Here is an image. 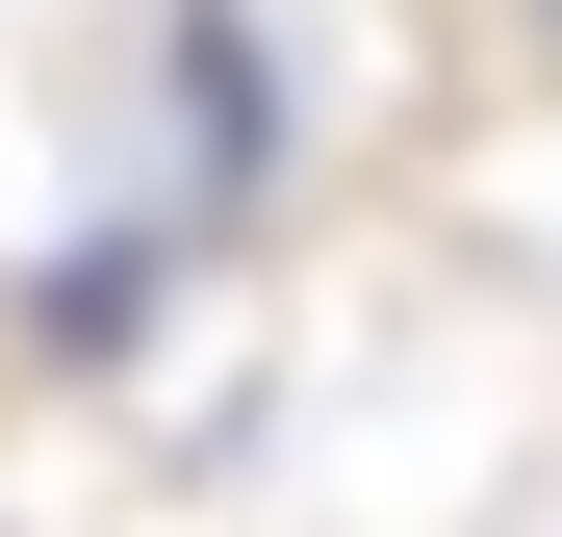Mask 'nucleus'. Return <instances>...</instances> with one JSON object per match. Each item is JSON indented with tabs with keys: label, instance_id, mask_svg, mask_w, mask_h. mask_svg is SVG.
<instances>
[{
	"label": "nucleus",
	"instance_id": "obj_1",
	"mask_svg": "<svg viewBox=\"0 0 562 537\" xmlns=\"http://www.w3.org/2000/svg\"><path fill=\"white\" fill-rule=\"evenodd\" d=\"M537 77H562V0H537Z\"/></svg>",
	"mask_w": 562,
	"mask_h": 537
}]
</instances>
